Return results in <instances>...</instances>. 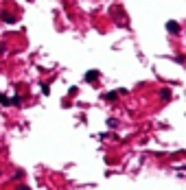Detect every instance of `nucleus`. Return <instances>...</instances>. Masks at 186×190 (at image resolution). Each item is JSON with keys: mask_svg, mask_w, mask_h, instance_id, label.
<instances>
[{"mask_svg": "<svg viewBox=\"0 0 186 190\" xmlns=\"http://www.w3.org/2000/svg\"><path fill=\"white\" fill-rule=\"evenodd\" d=\"M97 77H99V70H88V72H85V81H97Z\"/></svg>", "mask_w": 186, "mask_h": 190, "instance_id": "nucleus-1", "label": "nucleus"}, {"mask_svg": "<svg viewBox=\"0 0 186 190\" xmlns=\"http://www.w3.org/2000/svg\"><path fill=\"white\" fill-rule=\"evenodd\" d=\"M167 29L171 33H180V24H177V22H167Z\"/></svg>", "mask_w": 186, "mask_h": 190, "instance_id": "nucleus-2", "label": "nucleus"}, {"mask_svg": "<svg viewBox=\"0 0 186 190\" xmlns=\"http://www.w3.org/2000/svg\"><path fill=\"white\" fill-rule=\"evenodd\" d=\"M2 20L7 22V24H13V22H15V15H11V13H2Z\"/></svg>", "mask_w": 186, "mask_h": 190, "instance_id": "nucleus-3", "label": "nucleus"}, {"mask_svg": "<svg viewBox=\"0 0 186 190\" xmlns=\"http://www.w3.org/2000/svg\"><path fill=\"white\" fill-rule=\"evenodd\" d=\"M105 99H107V101H116V99H118V92H110V94H105Z\"/></svg>", "mask_w": 186, "mask_h": 190, "instance_id": "nucleus-4", "label": "nucleus"}, {"mask_svg": "<svg viewBox=\"0 0 186 190\" xmlns=\"http://www.w3.org/2000/svg\"><path fill=\"white\" fill-rule=\"evenodd\" d=\"M162 99H164V101H167V99H171V92H169V90H164V92H162Z\"/></svg>", "mask_w": 186, "mask_h": 190, "instance_id": "nucleus-5", "label": "nucleus"}, {"mask_svg": "<svg viewBox=\"0 0 186 190\" xmlns=\"http://www.w3.org/2000/svg\"><path fill=\"white\" fill-rule=\"evenodd\" d=\"M18 190H31V188H29V186H20Z\"/></svg>", "mask_w": 186, "mask_h": 190, "instance_id": "nucleus-6", "label": "nucleus"}]
</instances>
